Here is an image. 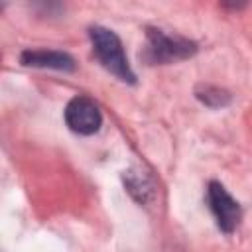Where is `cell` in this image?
Returning <instances> with one entry per match:
<instances>
[{"label":"cell","mask_w":252,"mask_h":252,"mask_svg":"<svg viewBox=\"0 0 252 252\" xmlns=\"http://www.w3.org/2000/svg\"><path fill=\"white\" fill-rule=\"evenodd\" d=\"M207 203L209 209L219 224V228L222 232H232L242 217L240 205L236 199H232V195L219 183V181H211L209 189H207Z\"/></svg>","instance_id":"2"},{"label":"cell","mask_w":252,"mask_h":252,"mask_svg":"<svg viewBox=\"0 0 252 252\" xmlns=\"http://www.w3.org/2000/svg\"><path fill=\"white\" fill-rule=\"evenodd\" d=\"M22 63L24 65H33V67H49V69H63L71 71L73 59L67 53L61 51H47V49H28L22 53Z\"/></svg>","instance_id":"5"},{"label":"cell","mask_w":252,"mask_h":252,"mask_svg":"<svg viewBox=\"0 0 252 252\" xmlns=\"http://www.w3.org/2000/svg\"><path fill=\"white\" fill-rule=\"evenodd\" d=\"M65 122L67 126L81 136L94 134L102 124V114L98 104L89 96H75L65 106Z\"/></svg>","instance_id":"3"},{"label":"cell","mask_w":252,"mask_h":252,"mask_svg":"<svg viewBox=\"0 0 252 252\" xmlns=\"http://www.w3.org/2000/svg\"><path fill=\"white\" fill-rule=\"evenodd\" d=\"M195 53V43L183 37H169L159 30H148V59L150 61H175Z\"/></svg>","instance_id":"4"},{"label":"cell","mask_w":252,"mask_h":252,"mask_svg":"<svg viewBox=\"0 0 252 252\" xmlns=\"http://www.w3.org/2000/svg\"><path fill=\"white\" fill-rule=\"evenodd\" d=\"M89 35H91L93 51H94L96 59L102 63V67L108 69L112 75H116L120 81L134 83V73L128 65V59L124 55V49H122L118 35L112 30H106L100 26L91 28Z\"/></svg>","instance_id":"1"}]
</instances>
